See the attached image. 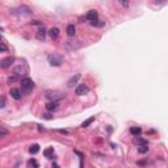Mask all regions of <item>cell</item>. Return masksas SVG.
<instances>
[{
  "instance_id": "obj_27",
  "label": "cell",
  "mask_w": 168,
  "mask_h": 168,
  "mask_svg": "<svg viewBox=\"0 0 168 168\" xmlns=\"http://www.w3.org/2000/svg\"><path fill=\"white\" fill-rule=\"evenodd\" d=\"M52 168H58V165H57V164H54V165H52Z\"/></svg>"
},
{
  "instance_id": "obj_18",
  "label": "cell",
  "mask_w": 168,
  "mask_h": 168,
  "mask_svg": "<svg viewBox=\"0 0 168 168\" xmlns=\"http://www.w3.org/2000/svg\"><path fill=\"white\" fill-rule=\"evenodd\" d=\"M93 121H94V117H91V118H88V120H85L83 123H81V127H87V126H89Z\"/></svg>"
},
{
  "instance_id": "obj_2",
  "label": "cell",
  "mask_w": 168,
  "mask_h": 168,
  "mask_svg": "<svg viewBox=\"0 0 168 168\" xmlns=\"http://www.w3.org/2000/svg\"><path fill=\"white\" fill-rule=\"evenodd\" d=\"M47 60H49V63L51 66L58 67V66H60L63 63V57L60 54H50L49 57H47Z\"/></svg>"
},
{
  "instance_id": "obj_20",
  "label": "cell",
  "mask_w": 168,
  "mask_h": 168,
  "mask_svg": "<svg viewBox=\"0 0 168 168\" xmlns=\"http://www.w3.org/2000/svg\"><path fill=\"white\" fill-rule=\"evenodd\" d=\"M28 165H29V167H32V168H38V163H37V160H34V159L29 160Z\"/></svg>"
},
{
  "instance_id": "obj_10",
  "label": "cell",
  "mask_w": 168,
  "mask_h": 168,
  "mask_svg": "<svg viewBox=\"0 0 168 168\" xmlns=\"http://www.w3.org/2000/svg\"><path fill=\"white\" fill-rule=\"evenodd\" d=\"M47 33H49V36H50V38H51V39H57L58 37H59V29H58V28H51Z\"/></svg>"
},
{
  "instance_id": "obj_21",
  "label": "cell",
  "mask_w": 168,
  "mask_h": 168,
  "mask_svg": "<svg viewBox=\"0 0 168 168\" xmlns=\"http://www.w3.org/2000/svg\"><path fill=\"white\" fill-rule=\"evenodd\" d=\"M8 134H9V131H8L7 129H4V127L0 126V136H5V135H8Z\"/></svg>"
},
{
  "instance_id": "obj_13",
  "label": "cell",
  "mask_w": 168,
  "mask_h": 168,
  "mask_svg": "<svg viewBox=\"0 0 168 168\" xmlns=\"http://www.w3.org/2000/svg\"><path fill=\"white\" fill-rule=\"evenodd\" d=\"M79 79H80V75H79V74H76L75 76H72V78H71L70 80L67 81V85H68V87H74V84L78 83Z\"/></svg>"
},
{
  "instance_id": "obj_6",
  "label": "cell",
  "mask_w": 168,
  "mask_h": 168,
  "mask_svg": "<svg viewBox=\"0 0 168 168\" xmlns=\"http://www.w3.org/2000/svg\"><path fill=\"white\" fill-rule=\"evenodd\" d=\"M88 87H87V84H79L78 87H76V89H75V92H76V94L78 96H83V94H85V93H88Z\"/></svg>"
},
{
  "instance_id": "obj_1",
  "label": "cell",
  "mask_w": 168,
  "mask_h": 168,
  "mask_svg": "<svg viewBox=\"0 0 168 168\" xmlns=\"http://www.w3.org/2000/svg\"><path fill=\"white\" fill-rule=\"evenodd\" d=\"M34 88V81L30 78H24L21 79V89L24 93H29Z\"/></svg>"
},
{
  "instance_id": "obj_15",
  "label": "cell",
  "mask_w": 168,
  "mask_h": 168,
  "mask_svg": "<svg viewBox=\"0 0 168 168\" xmlns=\"http://www.w3.org/2000/svg\"><path fill=\"white\" fill-rule=\"evenodd\" d=\"M66 32H67V34L70 37H72V36H75V26L71 24V25H68L67 26V29H66Z\"/></svg>"
},
{
  "instance_id": "obj_12",
  "label": "cell",
  "mask_w": 168,
  "mask_h": 168,
  "mask_svg": "<svg viewBox=\"0 0 168 168\" xmlns=\"http://www.w3.org/2000/svg\"><path fill=\"white\" fill-rule=\"evenodd\" d=\"M133 143L134 144H138V146H143V144H148V141L147 139H142V138H134L133 139Z\"/></svg>"
},
{
  "instance_id": "obj_14",
  "label": "cell",
  "mask_w": 168,
  "mask_h": 168,
  "mask_svg": "<svg viewBox=\"0 0 168 168\" xmlns=\"http://www.w3.org/2000/svg\"><path fill=\"white\" fill-rule=\"evenodd\" d=\"M43 155H45V158H52V155H54V148H52V147L46 148L43 151Z\"/></svg>"
},
{
  "instance_id": "obj_9",
  "label": "cell",
  "mask_w": 168,
  "mask_h": 168,
  "mask_svg": "<svg viewBox=\"0 0 168 168\" xmlns=\"http://www.w3.org/2000/svg\"><path fill=\"white\" fill-rule=\"evenodd\" d=\"M9 94L13 97L15 100H20L21 99V91L18 88H10Z\"/></svg>"
},
{
  "instance_id": "obj_17",
  "label": "cell",
  "mask_w": 168,
  "mask_h": 168,
  "mask_svg": "<svg viewBox=\"0 0 168 168\" xmlns=\"http://www.w3.org/2000/svg\"><path fill=\"white\" fill-rule=\"evenodd\" d=\"M141 131H142V129L141 127H138V126H134V127H130V133L133 134V135H138V134H141Z\"/></svg>"
},
{
  "instance_id": "obj_29",
  "label": "cell",
  "mask_w": 168,
  "mask_h": 168,
  "mask_svg": "<svg viewBox=\"0 0 168 168\" xmlns=\"http://www.w3.org/2000/svg\"><path fill=\"white\" fill-rule=\"evenodd\" d=\"M0 39H1V37H0Z\"/></svg>"
},
{
  "instance_id": "obj_3",
  "label": "cell",
  "mask_w": 168,
  "mask_h": 168,
  "mask_svg": "<svg viewBox=\"0 0 168 168\" xmlns=\"http://www.w3.org/2000/svg\"><path fill=\"white\" fill-rule=\"evenodd\" d=\"M46 97L51 101H57V100L63 99V93L59 91H46Z\"/></svg>"
},
{
  "instance_id": "obj_22",
  "label": "cell",
  "mask_w": 168,
  "mask_h": 168,
  "mask_svg": "<svg viewBox=\"0 0 168 168\" xmlns=\"http://www.w3.org/2000/svg\"><path fill=\"white\" fill-rule=\"evenodd\" d=\"M17 80H18V78H17V76H9L7 81L10 84V83H15V81H17Z\"/></svg>"
},
{
  "instance_id": "obj_16",
  "label": "cell",
  "mask_w": 168,
  "mask_h": 168,
  "mask_svg": "<svg viewBox=\"0 0 168 168\" xmlns=\"http://www.w3.org/2000/svg\"><path fill=\"white\" fill-rule=\"evenodd\" d=\"M138 152L139 154H147V152H148V144L138 146Z\"/></svg>"
},
{
  "instance_id": "obj_26",
  "label": "cell",
  "mask_w": 168,
  "mask_h": 168,
  "mask_svg": "<svg viewBox=\"0 0 168 168\" xmlns=\"http://www.w3.org/2000/svg\"><path fill=\"white\" fill-rule=\"evenodd\" d=\"M121 4H122L123 7H127V5H129V1H121Z\"/></svg>"
},
{
  "instance_id": "obj_7",
  "label": "cell",
  "mask_w": 168,
  "mask_h": 168,
  "mask_svg": "<svg viewBox=\"0 0 168 168\" xmlns=\"http://www.w3.org/2000/svg\"><path fill=\"white\" fill-rule=\"evenodd\" d=\"M46 29L43 28V26H41V28L38 29V32H37V34H36V38L37 39H39V41H45V38H46Z\"/></svg>"
},
{
  "instance_id": "obj_8",
  "label": "cell",
  "mask_w": 168,
  "mask_h": 168,
  "mask_svg": "<svg viewBox=\"0 0 168 168\" xmlns=\"http://www.w3.org/2000/svg\"><path fill=\"white\" fill-rule=\"evenodd\" d=\"M97 12L94 9H91V10H88V13H87V16H85V18L87 20H89L92 22V21H96L97 20Z\"/></svg>"
},
{
  "instance_id": "obj_11",
  "label": "cell",
  "mask_w": 168,
  "mask_h": 168,
  "mask_svg": "<svg viewBox=\"0 0 168 168\" xmlns=\"http://www.w3.org/2000/svg\"><path fill=\"white\" fill-rule=\"evenodd\" d=\"M47 110H50V112H54V110H57L58 108H59V102L58 101H50L49 104L46 105Z\"/></svg>"
},
{
  "instance_id": "obj_24",
  "label": "cell",
  "mask_w": 168,
  "mask_h": 168,
  "mask_svg": "<svg viewBox=\"0 0 168 168\" xmlns=\"http://www.w3.org/2000/svg\"><path fill=\"white\" fill-rule=\"evenodd\" d=\"M5 50H7V47L4 45H0V51H5Z\"/></svg>"
},
{
  "instance_id": "obj_25",
  "label": "cell",
  "mask_w": 168,
  "mask_h": 168,
  "mask_svg": "<svg viewBox=\"0 0 168 168\" xmlns=\"http://www.w3.org/2000/svg\"><path fill=\"white\" fill-rule=\"evenodd\" d=\"M43 118H46V120H51V116H50V114H43Z\"/></svg>"
},
{
  "instance_id": "obj_28",
  "label": "cell",
  "mask_w": 168,
  "mask_h": 168,
  "mask_svg": "<svg viewBox=\"0 0 168 168\" xmlns=\"http://www.w3.org/2000/svg\"><path fill=\"white\" fill-rule=\"evenodd\" d=\"M0 32H3V28H0Z\"/></svg>"
},
{
  "instance_id": "obj_4",
  "label": "cell",
  "mask_w": 168,
  "mask_h": 168,
  "mask_svg": "<svg viewBox=\"0 0 168 168\" xmlns=\"http://www.w3.org/2000/svg\"><path fill=\"white\" fill-rule=\"evenodd\" d=\"M26 74H28V68L25 67L24 64H20L17 66V67H15V70H13V75L15 76H25Z\"/></svg>"
},
{
  "instance_id": "obj_23",
  "label": "cell",
  "mask_w": 168,
  "mask_h": 168,
  "mask_svg": "<svg viewBox=\"0 0 168 168\" xmlns=\"http://www.w3.org/2000/svg\"><path fill=\"white\" fill-rule=\"evenodd\" d=\"M5 106V99L4 97H0V109Z\"/></svg>"
},
{
  "instance_id": "obj_19",
  "label": "cell",
  "mask_w": 168,
  "mask_h": 168,
  "mask_svg": "<svg viewBox=\"0 0 168 168\" xmlns=\"http://www.w3.org/2000/svg\"><path fill=\"white\" fill-rule=\"evenodd\" d=\"M29 151H30V154H37V152L39 151V146L38 144H33V146H30Z\"/></svg>"
},
{
  "instance_id": "obj_5",
  "label": "cell",
  "mask_w": 168,
  "mask_h": 168,
  "mask_svg": "<svg viewBox=\"0 0 168 168\" xmlns=\"http://www.w3.org/2000/svg\"><path fill=\"white\" fill-rule=\"evenodd\" d=\"M15 62V58L13 57H7V58H4V59L1 60V62H0V67L1 68H9L10 66H12V63Z\"/></svg>"
}]
</instances>
